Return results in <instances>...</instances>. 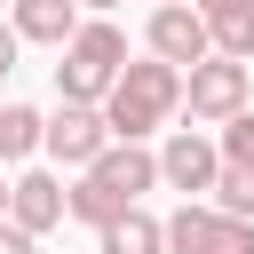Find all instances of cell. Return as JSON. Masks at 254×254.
Segmentation results:
<instances>
[{
    "instance_id": "6da1fadb",
    "label": "cell",
    "mask_w": 254,
    "mask_h": 254,
    "mask_svg": "<svg viewBox=\"0 0 254 254\" xmlns=\"http://www.w3.org/2000/svg\"><path fill=\"white\" fill-rule=\"evenodd\" d=\"M159 183V159L143 151V143H111L87 175H79V190H71V214L79 222H95V230H111L119 214H135V198Z\"/></svg>"
},
{
    "instance_id": "7a4b0ae2",
    "label": "cell",
    "mask_w": 254,
    "mask_h": 254,
    "mask_svg": "<svg viewBox=\"0 0 254 254\" xmlns=\"http://www.w3.org/2000/svg\"><path fill=\"white\" fill-rule=\"evenodd\" d=\"M183 87H190V71H175V64H127L119 71V87H111V103H103V119H111V135L119 143H143L151 127H167V111L183 103Z\"/></svg>"
},
{
    "instance_id": "3957f363",
    "label": "cell",
    "mask_w": 254,
    "mask_h": 254,
    "mask_svg": "<svg viewBox=\"0 0 254 254\" xmlns=\"http://www.w3.org/2000/svg\"><path fill=\"white\" fill-rule=\"evenodd\" d=\"M119 71H127V32L95 16V24H79V40L64 48V64H56V87H64V103H111Z\"/></svg>"
},
{
    "instance_id": "277c9868",
    "label": "cell",
    "mask_w": 254,
    "mask_h": 254,
    "mask_svg": "<svg viewBox=\"0 0 254 254\" xmlns=\"http://www.w3.org/2000/svg\"><path fill=\"white\" fill-rule=\"evenodd\" d=\"M167 254H254V222H230L222 206H175L167 214Z\"/></svg>"
},
{
    "instance_id": "5b68a950",
    "label": "cell",
    "mask_w": 254,
    "mask_h": 254,
    "mask_svg": "<svg viewBox=\"0 0 254 254\" xmlns=\"http://www.w3.org/2000/svg\"><path fill=\"white\" fill-rule=\"evenodd\" d=\"M143 40H151V56H159V64H175V71H198V64H214V24H206L190 0H183V8H151Z\"/></svg>"
},
{
    "instance_id": "8992f818",
    "label": "cell",
    "mask_w": 254,
    "mask_h": 254,
    "mask_svg": "<svg viewBox=\"0 0 254 254\" xmlns=\"http://www.w3.org/2000/svg\"><path fill=\"white\" fill-rule=\"evenodd\" d=\"M111 143H119V135H111V119H103V103H64V111L48 119V151H56L64 167H79V175H87Z\"/></svg>"
},
{
    "instance_id": "52a82bcc",
    "label": "cell",
    "mask_w": 254,
    "mask_h": 254,
    "mask_svg": "<svg viewBox=\"0 0 254 254\" xmlns=\"http://www.w3.org/2000/svg\"><path fill=\"white\" fill-rule=\"evenodd\" d=\"M159 183H175V190L198 206V190H214V183H222V143H206L198 127H175V135H167V151H159Z\"/></svg>"
},
{
    "instance_id": "ba28073f",
    "label": "cell",
    "mask_w": 254,
    "mask_h": 254,
    "mask_svg": "<svg viewBox=\"0 0 254 254\" xmlns=\"http://www.w3.org/2000/svg\"><path fill=\"white\" fill-rule=\"evenodd\" d=\"M183 103H190V119H206V127H230V119L246 111V64H230V56L198 64V71H190V87H183Z\"/></svg>"
},
{
    "instance_id": "9c48e42d",
    "label": "cell",
    "mask_w": 254,
    "mask_h": 254,
    "mask_svg": "<svg viewBox=\"0 0 254 254\" xmlns=\"http://www.w3.org/2000/svg\"><path fill=\"white\" fill-rule=\"evenodd\" d=\"M64 214H71V190H64L56 175H16V206H8V222H16V230H32V238H40V230H56Z\"/></svg>"
},
{
    "instance_id": "30bf717a",
    "label": "cell",
    "mask_w": 254,
    "mask_h": 254,
    "mask_svg": "<svg viewBox=\"0 0 254 254\" xmlns=\"http://www.w3.org/2000/svg\"><path fill=\"white\" fill-rule=\"evenodd\" d=\"M16 40L71 48V40H79V0H16Z\"/></svg>"
},
{
    "instance_id": "8fae6325",
    "label": "cell",
    "mask_w": 254,
    "mask_h": 254,
    "mask_svg": "<svg viewBox=\"0 0 254 254\" xmlns=\"http://www.w3.org/2000/svg\"><path fill=\"white\" fill-rule=\"evenodd\" d=\"M103 254H167V222H151V214L135 206V214H119V222L103 230Z\"/></svg>"
},
{
    "instance_id": "7c38bea8",
    "label": "cell",
    "mask_w": 254,
    "mask_h": 254,
    "mask_svg": "<svg viewBox=\"0 0 254 254\" xmlns=\"http://www.w3.org/2000/svg\"><path fill=\"white\" fill-rule=\"evenodd\" d=\"M40 143H48V119L32 103H0V167L24 159V151H40Z\"/></svg>"
},
{
    "instance_id": "4fadbf2b",
    "label": "cell",
    "mask_w": 254,
    "mask_h": 254,
    "mask_svg": "<svg viewBox=\"0 0 254 254\" xmlns=\"http://www.w3.org/2000/svg\"><path fill=\"white\" fill-rule=\"evenodd\" d=\"M214 206H222L230 222H254V167H222V183H214Z\"/></svg>"
},
{
    "instance_id": "5bb4252c",
    "label": "cell",
    "mask_w": 254,
    "mask_h": 254,
    "mask_svg": "<svg viewBox=\"0 0 254 254\" xmlns=\"http://www.w3.org/2000/svg\"><path fill=\"white\" fill-rule=\"evenodd\" d=\"M214 48H222L230 64H246V56H254V8H246V16H222V24H214Z\"/></svg>"
},
{
    "instance_id": "9a60e30c",
    "label": "cell",
    "mask_w": 254,
    "mask_h": 254,
    "mask_svg": "<svg viewBox=\"0 0 254 254\" xmlns=\"http://www.w3.org/2000/svg\"><path fill=\"white\" fill-rule=\"evenodd\" d=\"M222 167H254V111H238L222 127Z\"/></svg>"
},
{
    "instance_id": "2e32d148",
    "label": "cell",
    "mask_w": 254,
    "mask_h": 254,
    "mask_svg": "<svg viewBox=\"0 0 254 254\" xmlns=\"http://www.w3.org/2000/svg\"><path fill=\"white\" fill-rule=\"evenodd\" d=\"M246 8H254V0H198V16H206V24H222V16H246Z\"/></svg>"
},
{
    "instance_id": "e0dca14e",
    "label": "cell",
    "mask_w": 254,
    "mask_h": 254,
    "mask_svg": "<svg viewBox=\"0 0 254 254\" xmlns=\"http://www.w3.org/2000/svg\"><path fill=\"white\" fill-rule=\"evenodd\" d=\"M16 48H24V40H16V24H0V79L16 71Z\"/></svg>"
},
{
    "instance_id": "ac0fdd59",
    "label": "cell",
    "mask_w": 254,
    "mask_h": 254,
    "mask_svg": "<svg viewBox=\"0 0 254 254\" xmlns=\"http://www.w3.org/2000/svg\"><path fill=\"white\" fill-rule=\"evenodd\" d=\"M0 254H32V230H16V222H0Z\"/></svg>"
},
{
    "instance_id": "d6986e66",
    "label": "cell",
    "mask_w": 254,
    "mask_h": 254,
    "mask_svg": "<svg viewBox=\"0 0 254 254\" xmlns=\"http://www.w3.org/2000/svg\"><path fill=\"white\" fill-rule=\"evenodd\" d=\"M8 206H16V183H0V222H8Z\"/></svg>"
},
{
    "instance_id": "ffe728a7",
    "label": "cell",
    "mask_w": 254,
    "mask_h": 254,
    "mask_svg": "<svg viewBox=\"0 0 254 254\" xmlns=\"http://www.w3.org/2000/svg\"><path fill=\"white\" fill-rule=\"evenodd\" d=\"M87 8H119V0H87Z\"/></svg>"
},
{
    "instance_id": "44dd1931",
    "label": "cell",
    "mask_w": 254,
    "mask_h": 254,
    "mask_svg": "<svg viewBox=\"0 0 254 254\" xmlns=\"http://www.w3.org/2000/svg\"><path fill=\"white\" fill-rule=\"evenodd\" d=\"M159 8H183V0H159Z\"/></svg>"
},
{
    "instance_id": "7402d4cb",
    "label": "cell",
    "mask_w": 254,
    "mask_h": 254,
    "mask_svg": "<svg viewBox=\"0 0 254 254\" xmlns=\"http://www.w3.org/2000/svg\"><path fill=\"white\" fill-rule=\"evenodd\" d=\"M8 8H16V0H8Z\"/></svg>"
}]
</instances>
